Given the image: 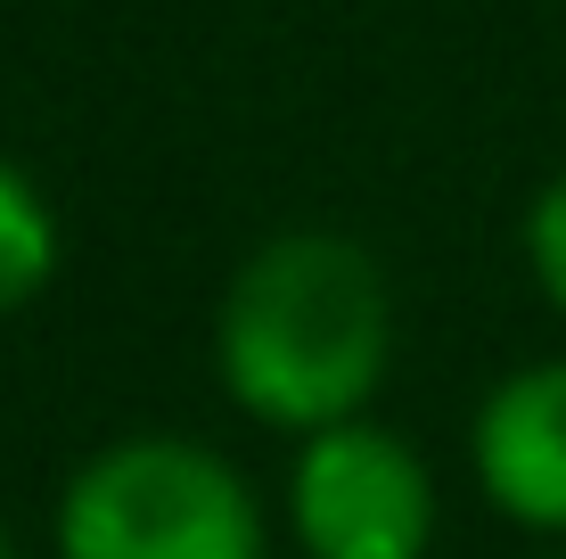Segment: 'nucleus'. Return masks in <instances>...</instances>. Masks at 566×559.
<instances>
[{"label": "nucleus", "instance_id": "obj_1", "mask_svg": "<svg viewBox=\"0 0 566 559\" xmlns=\"http://www.w3.org/2000/svg\"><path fill=\"white\" fill-rule=\"evenodd\" d=\"M395 362V288L345 230H280L230 272L213 313V379L247 420L321 436L361 420Z\"/></svg>", "mask_w": 566, "mask_h": 559}, {"label": "nucleus", "instance_id": "obj_2", "mask_svg": "<svg viewBox=\"0 0 566 559\" xmlns=\"http://www.w3.org/2000/svg\"><path fill=\"white\" fill-rule=\"evenodd\" d=\"M57 559H263L271 527L239 469L198 436H115L66 477Z\"/></svg>", "mask_w": 566, "mask_h": 559}, {"label": "nucleus", "instance_id": "obj_3", "mask_svg": "<svg viewBox=\"0 0 566 559\" xmlns=\"http://www.w3.org/2000/svg\"><path fill=\"white\" fill-rule=\"evenodd\" d=\"M287 527L304 559H427L436 544V477L378 420H337L296 436Z\"/></svg>", "mask_w": 566, "mask_h": 559}, {"label": "nucleus", "instance_id": "obj_4", "mask_svg": "<svg viewBox=\"0 0 566 559\" xmlns=\"http://www.w3.org/2000/svg\"><path fill=\"white\" fill-rule=\"evenodd\" d=\"M468 469L510 527L566 535V354L525 362L476 403Z\"/></svg>", "mask_w": 566, "mask_h": 559}, {"label": "nucleus", "instance_id": "obj_5", "mask_svg": "<svg viewBox=\"0 0 566 559\" xmlns=\"http://www.w3.org/2000/svg\"><path fill=\"white\" fill-rule=\"evenodd\" d=\"M57 280V215L17 157H0V321Z\"/></svg>", "mask_w": 566, "mask_h": 559}, {"label": "nucleus", "instance_id": "obj_6", "mask_svg": "<svg viewBox=\"0 0 566 559\" xmlns=\"http://www.w3.org/2000/svg\"><path fill=\"white\" fill-rule=\"evenodd\" d=\"M525 272H534L542 304L566 321V173L542 182V198L525 206Z\"/></svg>", "mask_w": 566, "mask_h": 559}, {"label": "nucleus", "instance_id": "obj_7", "mask_svg": "<svg viewBox=\"0 0 566 559\" xmlns=\"http://www.w3.org/2000/svg\"><path fill=\"white\" fill-rule=\"evenodd\" d=\"M0 559H17V544H9V527H0Z\"/></svg>", "mask_w": 566, "mask_h": 559}]
</instances>
